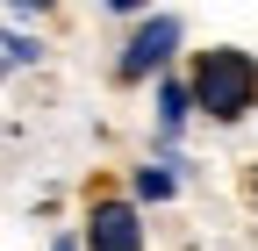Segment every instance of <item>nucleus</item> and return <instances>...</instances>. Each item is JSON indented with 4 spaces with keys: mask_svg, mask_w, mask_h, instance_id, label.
I'll use <instances>...</instances> for the list:
<instances>
[{
    "mask_svg": "<svg viewBox=\"0 0 258 251\" xmlns=\"http://www.w3.org/2000/svg\"><path fill=\"white\" fill-rule=\"evenodd\" d=\"M194 101H201L215 122H244L258 108V57L222 43V50H201V65H194Z\"/></svg>",
    "mask_w": 258,
    "mask_h": 251,
    "instance_id": "obj_1",
    "label": "nucleus"
},
{
    "mask_svg": "<svg viewBox=\"0 0 258 251\" xmlns=\"http://www.w3.org/2000/svg\"><path fill=\"white\" fill-rule=\"evenodd\" d=\"M86 244H93V251H144L137 208H129V201H93V215H86Z\"/></svg>",
    "mask_w": 258,
    "mask_h": 251,
    "instance_id": "obj_2",
    "label": "nucleus"
},
{
    "mask_svg": "<svg viewBox=\"0 0 258 251\" xmlns=\"http://www.w3.org/2000/svg\"><path fill=\"white\" fill-rule=\"evenodd\" d=\"M172 43H179V15H151L144 29H137V43L122 50V79H144V72H158L172 57Z\"/></svg>",
    "mask_w": 258,
    "mask_h": 251,
    "instance_id": "obj_3",
    "label": "nucleus"
},
{
    "mask_svg": "<svg viewBox=\"0 0 258 251\" xmlns=\"http://www.w3.org/2000/svg\"><path fill=\"white\" fill-rule=\"evenodd\" d=\"M186 108H194V86H158V122H165V130H179Z\"/></svg>",
    "mask_w": 258,
    "mask_h": 251,
    "instance_id": "obj_4",
    "label": "nucleus"
},
{
    "mask_svg": "<svg viewBox=\"0 0 258 251\" xmlns=\"http://www.w3.org/2000/svg\"><path fill=\"white\" fill-rule=\"evenodd\" d=\"M137 194H144V201H165V194H172V172H158V165H137Z\"/></svg>",
    "mask_w": 258,
    "mask_h": 251,
    "instance_id": "obj_5",
    "label": "nucleus"
},
{
    "mask_svg": "<svg viewBox=\"0 0 258 251\" xmlns=\"http://www.w3.org/2000/svg\"><path fill=\"white\" fill-rule=\"evenodd\" d=\"M57 251H79V244H72V237H57Z\"/></svg>",
    "mask_w": 258,
    "mask_h": 251,
    "instance_id": "obj_6",
    "label": "nucleus"
}]
</instances>
